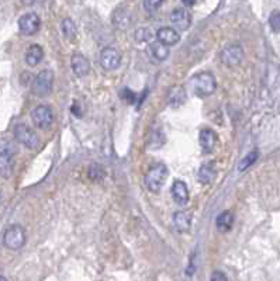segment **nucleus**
Wrapping results in <instances>:
<instances>
[{"label": "nucleus", "mask_w": 280, "mask_h": 281, "mask_svg": "<svg viewBox=\"0 0 280 281\" xmlns=\"http://www.w3.org/2000/svg\"><path fill=\"white\" fill-rule=\"evenodd\" d=\"M16 146L9 140H0V176L9 179L14 169Z\"/></svg>", "instance_id": "obj_1"}, {"label": "nucleus", "mask_w": 280, "mask_h": 281, "mask_svg": "<svg viewBox=\"0 0 280 281\" xmlns=\"http://www.w3.org/2000/svg\"><path fill=\"white\" fill-rule=\"evenodd\" d=\"M192 89L196 96H210L217 89V80L211 72H200L192 79Z\"/></svg>", "instance_id": "obj_2"}, {"label": "nucleus", "mask_w": 280, "mask_h": 281, "mask_svg": "<svg viewBox=\"0 0 280 281\" xmlns=\"http://www.w3.org/2000/svg\"><path fill=\"white\" fill-rule=\"evenodd\" d=\"M168 177V167L164 163H158L152 166L145 175V185L148 187L149 191L152 193H159L161 188L164 187V183Z\"/></svg>", "instance_id": "obj_3"}, {"label": "nucleus", "mask_w": 280, "mask_h": 281, "mask_svg": "<svg viewBox=\"0 0 280 281\" xmlns=\"http://www.w3.org/2000/svg\"><path fill=\"white\" fill-rule=\"evenodd\" d=\"M26 231L20 225H11L3 235V245L10 250H18L26 245Z\"/></svg>", "instance_id": "obj_4"}, {"label": "nucleus", "mask_w": 280, "mask_h": 281, "mask_svg": "<svg viewBox=\"0 0 280 281\" xmlns=\"http://www.w3.org/2000/svg\"><path fill=\"white\" fill-rule=\"evenodd\" d=\"M54 88V73L51 70H43L35 76L33 82V93L37 97H47L51 94Z\"/></svg>", "instance_id": "obj_5"}, {"label": "nucleus", "mask_w": 280, "mask_h": 281, "mask_svg": "<svg viewBox=\"0 0 280 281\" xmlns=\"http://www.w3.org/2000/svg\"><path fill=\"white\" fill-rule=\"evenodd\" d=\"M14 138L28 149H37L40 145L38 135L26 124H17L14 127Z\"/></svg>", "instance_id": "obj_6"}, {"label": "nucleus", "mask_w": 280, "mask_h": 281, "mask_svg": "<svg viewBox=\"0 0 280 281\" xmlns=\"http://www.w3.org/2000/svg\"><path fill=\"white\" fill-rule=\"evenodd\" d=\"M31 120L37 128L40 130H48L54 123L53 108L48 105H38L31 113Z\"/></svg>", "instance_id": "obj_7"}, {"label": "nucleus", "mask_w": 280, "mask_h": 281, "mask_svg": "<svg viewBox=\"0 0 280 281\" xmlns=\"http://www.w3.org/2000/svg\"><path fill=\"white\" fill-rule=\"evenodd\" d=\"M220 59L225 66L232 68V66H236L242 62L244 51L239 45H227V47H224V49L220 53Z\"/></svg>", "instance_id": "obj_8"}, {"label": "nucleus", "mask_w": 280, "mask_h": 281, "mask_svg": "<svg viewBox=\"0 0 280 281\" xmlns=\"http://www.w3.org/2000/svg\"><path fill=\"white\" fill-rule=\"evenodd\" d=\"M41 18L35 13H27L18 20V30L23 35H34L40 31Z\"/></svg>", "instance_id": "obj_9"}, {"label": "nucleus", "mask_w": 280, "mask_h": 281, "mask_svg": "<svg viewBox=\"0 0 280 281\" xmlns=\"http://www.w3.org/2000/svg\"><path fill=\"white\" fill-rule=\"evenodd\" d=\"M100 63L106 70H115L121 63V53L114 48H105L100 53Z\"/></svg>", "instance_id": "obj_10"}, {"label": "nucleus", "mask_w": 280, "mask_h": 281, "mask_svg": "<svg viewBox=\"0 0 280 281\" xmlns=\"http://www.w3.org/2000/svg\"><path fill=\"white\" fill-rule=\"evenodd\" d=\"M170 21L172 24L180 30V31H186L190 24H192V14L189 13V10L183 9V7H177L172 11L170 14Z\"/></svg>", "instance_id": "obj_11"}, {"label": "nucleus", "mask_w": 280, "mask_h": 281, "mask_svg": "<svg viewBox=\"0 0 280 281\" xmlns=\"http://www.w3.org/2000/svg\"><path fill=\"white\" fill-rule=\"evenodd\" d=\"M114 27H117L118 30H127L128 27L131 26L132 16L130 13V10H127L125 7H118L114 10L113 17H112Z\"/></svg>", "instance_id": "obj_12"}, {"label": "nucleus", "mask_w": 280, "mask_h": 281, "mask_svg": "<svg viewBox=\"0 0 280 281\" xmlns=\"http://www.w3.org/2000/svg\"><path fill=\"white\" fill-rule=\"evenodd\" d=\"M157 38L158 41L162 43L164 45L172 47V45L179 43L180 35L177 34V31H176L175 28H172V27H162V28H159L157 31Z\"/></svg>", "instance_id": "obj_13"}, {"label": "nucleus", "mask_w": 280, "mask_h": 281, "mask_svg": "<svg viewBox=\"0 0 280 281\" xmlns=\"http://www.w3.org/2000/svg\"><path fill=\"white\" fill-rule=\"evenodd\" d=\"M170 193H172V197H173V200H175L176 204H179V205H186V204L189 202V198H190V195H189V188H187V186L184 185L182 180H176L175 183L172 185Z\"/></svg>", "instance_id": "obj_14"}, {"label": "nucleus", "mask_w": 280, "mask_h": 281, "mask_svg": "<svg viewBox=\"0 0 280 281\" xmlns=\"http://www.w3.org/2000/svg\"><path fill=\"white\" fill-rule=\"evenodd\" d=\"M70 66H72V70L73 73L79 76V78H83L86 76L89 72H90V63L89 61L80 53H75L70 59Z\"/></svg>", "instance_id": "obj_15"}, {"label": "nucleus", "mask_w": 280, "mask_h": 281, "mask_svg": "<svg viewBox=\"0 0 280 281\" xmlns=\"http://www.w3.org/2000/svg\"><path fill=\"white\" fill-rule=\"evenodd\" d=\"M199 140H200V146L203 148V150L206 153H210L214 150L217 142H219V138H217V134L213 131V130H202L200 131V135H199Z\"/></svg>", "instance_id": "obj_16"}, {"label": "nucleus", "mask_w": 280, "mask_h": 281, "mask_svg": "<svg viewBox=\"0 0 280 281\" xmlns=\"http://www.w3.org/2000/svg\"><path fill=\"white\" fill-rule=\"evenodd\" d=\"M173 225L177 232H187L192 227V214L186 211H177L173 214Z\"/></svg>", "instance_id": "obj_17"}, {"label": "nucleus", "mask_w": 280, "mask_h": 281, "mask_svg": "<svg viewBox=\"0 0 280 281\" xmlns=\"http://www.w3.org/2000/svg\"><path fill=\"white\" fill-rule=\"evenodd\" d=\"M148 52L149 56H151L154 61L164 62L167 61L168 56H169V47H167V45H164L162 43L157 41V43L149 45Z\"/></svg>", "instance_id": "obj_18"}, {"label": "nucleus", "mask_w": 280, "mask_h": 281, "mask_svg": "<svg viewBox=\"0 0 280 281\" xmlns=\"http://www.w3.org/2000/svg\"><path fill=\"white\" fill-rule=\"evenodd\" d=\"M216 176H217V170L213 163H204L199 169V173H197V177L200 180V183L203 185H210L216 180Z\"/></svg>", "instance_id": "obj_19"}, {"label": "nucleus", "mask_w": 280, "mask_h": 281, "mask_svg": "<svg viewBox=\"0 0 280 281\" xmlns=\"http://www.w3.org/2000/svg\"><path fill=\"white\" fill-rule=\"evenodd\" d=\"M44 58V51L40 45H30L26 52V62L30 66H37Z\"/></svg>", "instance_id": "obj_20"}, {"label": "nucleus", "mask_w": 280, "mask_h": 281, "mask_svg": "<svg viewBox=\"0 0 280 281\" xmlns=\"http://www.w3.org/2000/svg\"><path fill=\"white\" fill-rule=\"evenodd\" d=\"M168 100H169V104L172 105L173 108L184 104V101H186V90H184L183 86H176V88L172 89Z\"/></svg>", "instance_id": "obj_21"}, {"label": "nucleus", "mask_w": 280, "mask_h": 281, "mask_svg": "<svg viewBox=\"0 0 280 281\" xmlns=\"http://www.w3.org/2000/svg\"><path fill=\"white\" fill-rule=\"evenodd\" d=\"M217 228L220 232H228L229 229L232 228V224H234V215L231 211H223L217 217Z\"/></svg>", "instance_id": "obj_22"}, {"label": "nucleus", "mask_w": 280, "mask_h": 281, "mask_svg": "<svg viewBox=\"0 0 280 281\" xmlns=\"http://www.w3.org/2000/svg\"><path fill=\"white\" fill-rule=\"evenodd\" d=\"M61 31L63 37L69 41H75L76 37H78V30L75 23L70 20V18H63L61 23Z\"/></svg>", "instance_id": "obj_23"}, {"label": "nucleus", "mask_w": 280, "mask_h": 281, "mask_svg": "<svg viewBox=\"0 0 280 281\" xmlns=\"http://www.w3.org/2000/svg\"><path fill=\"white\" fill-rule=\"evenodd\" d=\"M167 142V138L159 130H154L152 135L149 137V146L151 149H159Z\"/></svg>", "instance_id": "obj_24"}, {"label": "nucleus", "mask_w": 280, "mask_h": 281, "mask_svg": "<svg viewBox=\"0 0 280 281\" xmlns=\"http://www.w3.org/2000/svg\"><path fill=\"white\" fill-rule=\"evenodd\" d=\"M134 38H135V41L140 43V44L149 43V41L154 38V33H152L149 28H147V27H142V28H138V30L134 33Z\"/></svg>", "instance_id": "obj_25"}, {"label": "nucleus", "mask_w": 280, "mask_h": 281, "mask_svg": "<svg viewBox=\"0 0 280 281\" xmlns=\"http://www.w3.org/2000/svg\"><path fill=\"white\" fill-rule=\"evenodd\" d=\"M88 175L92 182H100V180L105 179V169L100 165H92L89 167Z\"/></svg>", "instance_id": "obj_26"}, {"label": "nucleus", "mask_w": 280, "mask_h": 281, "mask_svg": "<svg viewBox=\"0 0 280 281\" xmlns=\"http://www.w3.org/2000/svg\"><path fill=\"white\" fill-rule=\"evenodd\" d=\"M256 159H258V152H251V153H248L245 158L242 159L241 162H239V165H238V170L239 172H244L246 170L249 166H252L255 162H256Z\"/></svg>", "instance_id": "obj_27"}, {"label": "nucleus", "mask_w": 280, "mask_h": 281, "mask_svg": "<svg viewBox=\"0 0 280 281\" xmlns=\"http://www.w3.org/2000/svg\"><path fill=\"white\" fill-rule=\"evenodd\" d=\"M269 24H271L272 30L280 33V11H273L269 17Z\"/></svg>", "instance_id": "obj_28"}, {"label": "nucleus", "mask_w": 280, "mask_h": 281, "mask_svg": "<svg viewBox=\"0 0 280 281\" xmlns=\"http://www.w3.org/2000/svg\"><path fill=\"white\" fill-rule=\"evenodd\" d=\"M162 3H164V0H144V7L147 11L152 13L159 9L162 6Z\"/></svg>", "instance_id": "obj_29"}, {"label": "nucleus", "mask_w": 280, "mask_h": 281, "mask_svg": "<svg viewBox=\"0 0 280 281\" xmlns=\"http://www.w3.org/2000/svg\"><path fill=\"white\" fill-rule=\"evenodd\" d=\"M211 280L213 281H221V280H227V276L225 274H223L221 272H214L213 274H211V277H210Z\"/></svg>", "instance_id": "obj_30"}, {"label": "nucleus", "mask_w": 280, "mask_h": 281, "mask_svg": "<svg viewBox=\"0 0 280 281\" xmlns=\"http://www.w3.org/2000/svg\"><path fill=\"white\" fill-rule=\"evenodd\" d=\"M123 98H125L128 103H134V98H135V94L132 93L131 90H128V89H125L123 93Z\"/></svg>", "instance_id": "obj_31"}, {"label": "nucleus", "mask_w": 280, "mask_h": 281, "mask_svg": "<svg viewBox=\"0 0 280 281\" xmlns=\"http://www.w3.org/2000/svg\"><path fill=\"white\" fill-rule=\"evenodd\" d=\"M196 1H197V0H182V3H183L186 7H192Z\"/></svg>", "instance_id": "obj_32"}, {"label": "nucleus", "mask_w": 280, "mask_h": 281, "mask_svg": "<svg viewBox=\"0 0 280 281\" xmlns=\"http://www.w3.org/2000/svg\"><path fill=\"white\" fill-rule=\"evenodd\" d=\"M72 113H73V114L76 113V115H78V117H80V111H79L78 103H75V104H73V107H72Z\"/></svg>", "instance_id": "obj_33"}, {"label": "nucleus", "mask_w": 280, "mask_h": 281, "mask_svg": "<svg viewBox=\"0 0 280 281\" xmlns=\"http://www.w3.org/2000/svg\"><path fill=\"white\" fill-rule=\"evenodd\" d=\"M26 6H31V4H34V1L35 0H21Z\"/></svg>", "instance_id": "obj_34"}, {"label": "nucleus", "mask_w": 280, "mask_h": 281, "mask_svg": "<svg viewBox=\"0 0 280 281\" xmlns=\"http://www.w3.org/2000/svg\"><path fill=\"white\" fill-rule=\"evenodd\" d=\"M3 200V191H1V188H0V202Z\"/></svg>", "instance_id": "obj_35"}]
</instances>
